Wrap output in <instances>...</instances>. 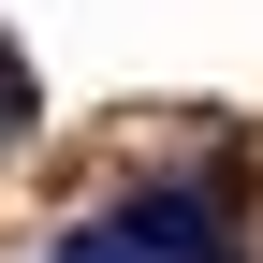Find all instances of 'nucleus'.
Returning <instances> with one entry per match:
<instances>
[{
  "label": "nucleus",
  "mask_w": 263,
  "mask_h": 263,
  "mask_svg": "<svg viewBox=\"0 0 263 263\" xmlns=\"http://www.w3.org/2000/svg\"><path fill=\"white\" fill-rule=\"evenodd\" d=\"M29 132H44V103H29V59L0 44V146H29Z\"/></svg>",
  "instance_id": "f03ea898"
},
{
  "label": "nucleus",
  "mask_w": 263,
  "mask_h": 263,
  "mask_svg": "<svg viewBox=\"0 0 263 263\" xmlns=\"http://www.w3.org/2000/svg\"><path fill=\"white\" fill-rule=\"evenodd\" d=\"M59 263H249V249H234V219H219L205 190H146V205H117V219H73Z\"/></svg>",
  "instance_id": "f257e3e1"
}]
</instances>
